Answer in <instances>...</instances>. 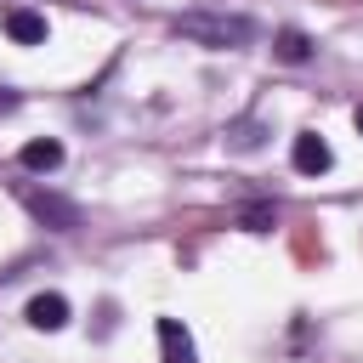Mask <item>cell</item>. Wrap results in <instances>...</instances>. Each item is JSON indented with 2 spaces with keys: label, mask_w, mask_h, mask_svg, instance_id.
<instances>
[{
  "label": "cell",
  "mask_w": 363,
  "mask_h": 363,
  "mask_svg": "<svg viewBox=\"0 0 363 363\" xmlns=\"http://www.w3.org/2000/svg\"><path fill=\"white\" fill-rule=\"evenodd\" d=\"M170 34L187 40V45H204V51H238V45L255 40V17H244V11H182L170 23Z\"/></svg>",
  "instance_id": "cell-1"
},
{
  "label": "cell",
  "mask_w": 363,
  "mask_h": 363,
  "mask_svg": "<svg viewBox=\"0 0 363 363\" xmlns=\"http://www.w3.org/2000/svg\"><path fill=\"white\" fill-rule=\"evenodd\" d=\"M17 204H23L40 227H51V233H74V227L85 221L74 199H62V193H51V187H34V182H17Z\"/></svg>",
  "instance_id": "cell-2"
},
{
  "label": "cell",
  "mask_w": 363,
  "mask_h": 363,
  "mask_svg": "<svg viewBox=\"0 0 363 363\" xmlns=\"http://www.w3.org/2000/svg\"><path fill=\"white\" fill-rule=\"evenodd\" d=\"M289 164H295L301 176H323V170L335 164V147H329L318 130H301V136L289 142Z\"/></svg>",
  "instance_id": "cell-3"
},
{
  "label": "cell",
  "mask_w": 363,
  "mask_h": 363,
  "mask_svg": "<svg viewBox=\"0 0 363 363\" xmlns=\"http://www.w3.org/2000/svg\"><path fill=\"white\" fill-rule=\"evenodd\" d=\"M23 318H28L34 329H45V335H51V329H62V323H68V295L45 289V295H34V301L23 306Z\"/></svg>",
  "instance_id": "cell-4"
},
{
  "label": "cell",
  "mask_w": 363,
  "mask_h": 363,
  "mask_svg": "<svg viewBox=\"0 0 363 363\" xmlns=\"http://www.w3.org/2000/svg\"><path fill=\"white\" fill-rule=\"evenodd\" d=\"M45 17L40 11H28V6H11L6 11V40H17V45H45Z\"/></svg>",
  "instance_id": "cell-5"
},
{
  "label": "cell",
  "mask_w": 363,
  "mask_h": 363,
  "mask_svg": "<svg viewBox=\"0 0 363 363\" xmlns=\"http://www.w3.org/2000/svg\"><path fill=\"white\" fill-rule=\"evenodd\" d=\"M159 363H199L193 357V335L176 318H159Z\"/></svg>",
  "instance_id": "cell-6"
},
{
  "label": "cell",
  "mask_w": 363,
  "mask_h": 363,
  "mask_svg": "<svg viewBox=\"0 0 363 363\" xmlns=\"http://www.w3.org/2000/svg\"><path fill=\"white\" fill-rule=\"evenodd\" d=\"M17 164H23V170H57V164H62V142H57V136H34V142H23Z\"/></svg>",
  "instance_id": "cell-7"
},
{
  "label": "cell",
  "mask_w": 363,
  "mask_h": 363,
  "mask_svg": "<svg viewBox=\"0 0 363 363\" xmlns=\"http://www.w3.org/2000/svg\"><path fill=\"white\" fill-rule=\"evenodd\" d=\"M272 51H278V62H306L312 57V40H306V28H278Z\"/></svg>",
  "instance_id": "cell-8"
},
{
  "label": "cell",
  "mask_w": 363,
  "mask_h": 363,
  "mask_svg": "<svg viewBox=\"0 0 363 363\" xmlns=\"http://www.w3.org/2000/svg\"><path fill=\"white\" fill-rule=\"evenodd\" d=\"M238 221H244L250 233H267V227L278 221V210H272V204H244V216H238Z\"/></svg>",
  "instance_id": "cell-9"
},
{
  "label": "cell",
  "mask_w": 363,
  "mask_h": 363,
  "mask_svg": "<svg viewBox=\"0 0 363 363\" xmlns=\"http://www.w3.org/2000/svg\"><path fill=\"white\" fill-rule=\"evenodd\" d=\"M233 147H261V136H255V125L244 119V125H233Z\"/></svg>",
  "instance_id": "cell-10"
},
{
  "label": "cell",
  "mask_w": 363,
  "mask_h": 363,
  "mask_svg": "<svg viewBox=\"0 0 363 363\" xmlns=\"http://www.w3.org/2000/svg\"><path fill=\"white\" fill-rule=\"evenodd\" d=\"M17 102H23V96H17V91H11V85H0V113H11V108H17Z\"/></svg>",
  "instance_id": "cell-11"
},
{
  "label": "cell",
  "mask_w": 363,
  "mask_h": 363,
  "mask_svg": "<svg viewBox=\"0 0 363 363\" xmlns=\"http://www.w3.org/2000/svg\"><path fill=\"white\" fill-rule=\"evenodd\" d=\"M352 125H357V130H363V102H357V113H352Z\"/></svg>",
  "instance_id": "cell-12"
}]
</instances>
